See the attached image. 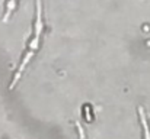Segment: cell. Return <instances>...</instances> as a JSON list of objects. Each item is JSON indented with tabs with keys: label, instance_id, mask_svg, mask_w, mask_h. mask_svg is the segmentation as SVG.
<instances>
[{
	"label": "cell",
	"instance_id": "1",
	"mask_svg": "<svg viewBox=\"0 0 150 139\" xmlns=\"http://www.w3.org/2000/svg\"><path fill=\"white\" fill-rule=\"evenodd\" d=\"M42 0H35V32L34 38L40 39V35L42 32Z\"/></svg>",
	"mask_w": 150,
	"mask_h": 139
},
{
	"label": "cell",
	"instance_id": "2",
	"mask_svg": "<svg viewBox=\"0 0 150 139\" xmlns=\"http://www.w3.org/2000/svg\"><path fill=\"white\" fill-rule=\"evenodd\" d=\"M139 116H140V122H142V126H143L144 139H150V128H149L147 117H146V113H144V109L143 107H139Z\"/></svg>",
	"mask_w": 150,
	"mask_h": 139
},
{
	"label": "cell",
	"instance_id": "3",
	"mask_svg": "<svg viewBox=\"0 0 150 139\" xmlns=\"http://www.w3.org/2000/svg\"><path fill=\"white\" fill-rule=\"evenodd\" d=\"M16 1H18V0H9V3H7V7H6V15H4L3 20H7V17L10 16V13H12V12H13V9H15V4H16Z\"/></svg>",
	"mask_w": 150,
	"mask_h": 139
}]
</instances>
